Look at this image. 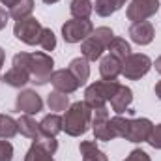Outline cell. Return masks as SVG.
<instances>
[{
  "instance_id": "1",
  "label": "cell",
  "mask_w": 161,
  "mask_h": 161,
  "mask_svg": "<svg viewBox=\"0 0 161 161\" xmlns=\"http://www.w3.org/2000/svg\"><path fill=\"white\" fill-rule=\"evenodd\" d=\"M13 66L26 69L30 73V82L41 86V84L51 80L54 60H53V56H49L47 53H41V51H38V53H17L13 56Z\"/></svg>"
},
{
  "instance_id": "2",
  "label": "cell",
  "mask_w": 161,
  "mask_h": 161,
  "mask_svg": "<svg viewBox=\"0 0 161 161\" xmlns=\"http://www.w3.org/2000/svg\"><path fill=\"white\" fill-rule=\"evenodd\" d=\"M90 125H92V109L84 101L69 105L66 114L62 116V131H66L69 137L84 135Z\"/></svg>"
},
{
  "instance_id": "3",
  "label": "cell",
  "mask_w": 161,
  "mask_h": 161,
  "mask_svg": "<svg viewBox=\"0 0 161 161\" xmlns=\"http://www.w3.org/2000/svg\"><path fill=\"white\" fill-rule=\"evenodd\" d=\"M114 34L109 26H99L96 28L86 40L80 43V54L88 60V62H96L101 58L103 51H107L109 43L113 41Z\"/></svg>"
},
{
  "instance_id": "4",
  "label": "cell",
  "mask_w": 161,
  "mask_h": 161,
  "mask_svg": "<svg viewBox=\"0 0 161 161\" xmlns=\"http://www.w3.org/2000/svg\"><path fill=\"white\" fill-rule=\"evenodd\" d=\"M120 88L118 80H96L94 84H90L84 92V103L96 111V109H103L107 101L113 99V96L116 94V90Z\"/></svg>"
},
{
  "instance_id": "5",
  "label": "cell",
  "mask_w": 161,
  "mask_h": 161,
  "mask_svg": "<svg viewBox=\"0 0 161 161\" xmlns=\"http://www.w3.org/2000/svg\"><path fill=\"white\" fill-rule=\"evenodd\" d=\"M152 68V60L146 54L141 53H131L129 56H125L122 60V75L129 80H139L142 79Z\"/></svg>"
},
{
  "instance_id": "6",
  "label": "cell",
  "mask_w": 161,
  "mask_h": 161,
  "mask_svg": "<svg viewBox=\"0 0 161 161\" xmlns=\"http://www.w3.org/2000/svg\"><path fill=\"white\" fill-rule=\"evenodd\" d=\"M41 32H43V26L36 17L19 19V21H15V26H13L15 38L26 45H40Z\"/></svg>"
},
{
  "instance_id": "7",
  "label": "cell",
  "mask_w": 161,
  "mask_h": 161,
  "mask_svg": "<svg viewBox=\"0 0 161 161\" xmlns=\"http://www.w3.org/2000/svg\"><path fill=\"white\" fill-rule=\"evenodd\" d=\"M92 32H94V25L90 19H71V21H66L62 26V38L66 43L84 41Z\"/></svg>"
},
{
  "instance_id": "8",
  "label": "cell",
  "mask_w": 161,
  "mask_h": 161,
  "mask_svg": "<svg viewBox=\"0 0 161 161\" xmlns=\"http://www.w3.org/2000/svg\"><path fill=\"white\" fill-rule=\"evenodd\" d=\"M92 131H94V137L96 141H113L116 139L113 127H111V118H109V111L103 107V109H96L94 114H92Z\"/></svg>"
},
{
  "instance_id": "9",
  "label": "cell",
  "mask_w": 161,
  "mask_h": 161,
  "mask_svg": "<svg viewBox=\"0 0 161 161\" xmlns=\"http://www.w3.org/2000/svg\"><path fill=\"white\" fill-rule=\"evenodd\" d=\"M159 9V0H131L127 6V19L133 23H141L156 15Z\"/></svg>"
},
{
  "instance_id": "10",
  "label": "cell",
  "mask_w": 161,
  "mask_h": 161,
  "mask_svg": "<svg viewBox=\"0 0 161 161\" xmlns=\"http://www.w3.org/2000/svg\"><path fill=\"white\" fill-rule=\"evenodd\" d=\"M15 109L23 114L32 116V114H38L43 109V101L36 90H21L17 99H15Z\"/></svg>"
},
{
  "instance_id": "11",
  "label": "cell",
  "mask_w": 161,
  "mask_h": 161,
  "mask_svg": "<svg viewBox=\"0 0 161 161\" xmlns=\"http://www.w3.org/2000/svg\"><path fill=\"white\" fill-rule=\"evenodd\" d=\"M152 129H154V124L148 118H131L125 141H129V142H148Z\"/></svg>"
},
{
  "instance_id": "12",
  "label": "cell",
  "mask_w": 161,
  "mask_h": 161,
  "mask_svg": "<svg viewBox=\"0 0 161 161\" xmlns=\"http://www.w3.org/2000/svg\"><path fill=\"white\" fill-rule=\"evenodd\" d=\"M51 84L54 86V90L64 92V94H71V92H75L80 86L77 82V79L69 73V69H56V71H53Z\"/></svg>"
},
{
  "instance_id": "13",
  "label": "cell",
  "mask_w": 161,
  "mask_h": 161,
  "mask_svg": "<svg viewBox=\"0 0 161 161\" xmlns=\"http://www.w3.org/2000/svg\"><path fill=\"white\" fill-rule=\"evenodd\" d=\"M154 36H156V30H154V25L150 21L133 23L129 26V38L135 41L137 45H148V43H152Z\"/></svg>"
},
{
  "instance_id": "14",
  "label": "cell",
  "mask_w": 161,
  "mask_h": 161,
  "mask_svg": "<svg viewBox=\"0 0 161 161\" xmlns=\"http://www.w3.org/2000/svg\"><path fill=\"white\" fill-rule=\"evenodd\" d=\"M122 73V62L114 56H103L99 62V75L103 80H116Z\"/></svg>"
},
{
  "instance_id": "15",
  "label": "cell",
  "mask_w": 161,
  "mask_h": 161,
  "mask_svg": "<svg viewBox=\"0 0 161 161\" xmlns=\"http://www.w3.org/2000/svg\"><path fill=\"white\" fill-rule=\"evenodd\" d=\"M131 101H133V92H131V88L120 84V88L116 90V94H114L113 99H111V107H113V111H114L116 114H122V113H125V111L129 109Z\"/></svg>"
},
{
  "instance_id": "16",
  "label": "cell",
  "mask_w": 161,
  "mask_h": 161,
  "mask_svg": "<svg viewBox=\"0 0 161 161\" xmlns=\"http://www.w3.org/2000/svg\"><path fill=\"white\" fill-rule=\"evenodd\" d=\"M2 80L8 84V86H13V88H23L25 84L30 82V73L23 68H11L8 69L4 75H2Z\"/></svg>"
},
{
  "instance_id": "17",
  "label": "cell",
  "mask_w": 161,
  "mask_h": 161,
  "mask_svg": "<svg viewBox=\"0 0 161 161\" xmlns=\"http://www.w3.org/2000/svg\"><path fill=\"white\" fill-rule=\"evenodd\" d=\"M68 69H69V73L77 79L80 86L88 80L90 77V66H88V60L84 58V56H79V58H73L71 62H69V66H68Z\"/></svg>"
},
{
  "instance_id": "18",
  "label": "cell",
  "mask_w": 161,
  "mask_h": 161,
  "mask_svg": "<svg viewBox=\"0 0 161 161\" xmlns=\"http://www.w3.org/2000/svg\"><path fill=\"white\" fill-rule=\"evenodd\" d=\"M79 152L82 156V161H109L105 152H101L94 141H82L79 144Z\"/></svg>"
},
{
  "instance_id": "19",
  "label": "cell",
  "mask_w": 161,
  "mask_h": 161,
  "mask_svg": "<svg viewBox=\"0 0 161 161\" xmlns=\"http://www.w3.org/2000/svg\"><path fill=\"white\" fill-rule=\"evenodd\" d=\"M17 124H19L21 135H25V137H28V139H32V141H36V139L41 135L40 124L34 120L30 114H23V116L17 120Z\"/></svg>"
},
{
  "instance_id": "20",
  "label": "cell",
  "mask_w": 161,
  "mask_h": 161,
  "mask_svg": "<svg viewBox=\"0 0 161 161\" xmlns=\"http://www.w3.org/2000/svg\"><path fill=\"white\" fill-rule=\"evenodd\" d=\"M40 129L41 133L47 135V137H56L62 131V116H58V114L43 116V120L40 122Z\"/></svg>"
},
{
  "instance_id": "21",
  "label": "cell",
  "mask_w": 161,
  "mask_h": 161,
  "mask_svg": "<svg viewBox=\"0 0 161 161\" xmlns=\"http://www.w3.org/2000/svg\"><path fill=\"white\" fill-rule=\"evenodd\" d=\"M127 0H96L94 9L99 17H111L114 11H118Z\"/></svg>"
},
{
  "instance_id": "22",
  "label": "cell",
  "mask_w": 161,
  "mask_h": 161,
  "mask_svg": "<svg viewBox=\"0 0 161 161\" xmlns=\"http://www.w3.org/2000/svg\"><path fill=\"white\" fill-rule=\"evenodd\" d=\"M107 51H109V54L111 56H114V58H118V60H124L125 56H129L131 54V47H129V43L124 40V38H113V41L109 43V47H107Z\"/></svg>"
},
{
  "instance_id": "23",
  "label": "cell",
  "mask_w": 161,
  "mask_h": 161,
  "mask_svg": "<svg viewBox=\"0 0 161 161\" xmlns=\"http://www.w3.org/2000/svg\"><path fill=\"white\" fill-rule=\"evenodd\" d=\"M19 133V124L9 114H0V139H13Z\"/></svg>"
},
{
  "instance_id": "24",
  "label": "cell",
  "mask_w": 161,
  "mask_h": 161,
  "mask_svg": "<svg viewBox=\"0 0 161 161\" xmlns=\"http://www.w3.org/2000/svg\"><path fill=\"white\" fill-rule=\"evenodd\" d=\"M69 11H71L73 19H88L90 13L94 11V4L90 0H71Z\"/></svg>"
},
{
  "instance_id": "25",
  "label": "cell",
  "mask_w": 161,
  "mask_h": 161,
  "mask_svg": "<svg viewBox=\"0 0 161 161\" xmlns=\"http://www.w3.org/2000/svg\"><path fill=\"white\" fill-rule=\"evenodd\" d=\"M47 105H49L51 111H68V107H69V97H68V94L54 90V92H51V94L47 96Z\"/></svg>"
},
{
  "instance_id": "26",
  "label": "cell",
  "mask_w": 161,
  "mask_h": 161,
  "mask_svg": "<svg viewBox=\"0 0 161 161\" xmlns=\"http://www.w3.org/2000/svg\"><path fill=\"white\" fill-rule=\"evenodd\" d=\"M25 161H54V159H53V154H51V152H47L40 142L34 141V142L30 144L26 156H25Z\"/></svg>"
},
{
  "instance_id": "27",
  "label": "cell",
  "mask_w": 161,
  "mask_h": 161,
  "mask_svg": "<svg viewBox=\"0 0 161 161\" xmlns=\"http://www.w3.org/2000/svg\"><path fill=\"white\" fill-rule=\"evenodd\" d=\"M32 9H34V0H19V2L9 9V17H13L15 21L26 19V17H30Z\"/></svg>"
},
{
  "instance_id": "28",
  "label": "cell",
  "mask_w": 161,
  "mask_h": 161,
  "mask_svg": "<svg viewBox=\"0 0 161 161\" xmlns=\"http://www.w3.org/2000/svg\"><path fill=\"white\" fill-rule=\"evenodd\" d=\"M129 122H131V118H124V116H120V114L114 116V118H111V127H113V131H114L116 137H122V139L127 137Z\"/></svg>"
},
{
  "instance_id": "29",
  "label": "cell",
  "mask_w": 161,
  "mask_h": 161,
  "mask_svg": "<svg viewBox=\"0 0 161 161\" xmlns=\"http://www.w3.org/2000/svg\"><path fill=\"white\" fill-rule=\"evenodd\" d=\"M40 47L43 51H54L56 47V36L51 28H43L41 32V38H40Z\"/></svg>"
},
{
  "instance_id": "30",
  "label": "cell",
  "mask_w": 161,
  "mask_h": 161,
  "mask_svg": "<svg viewBox=\"0 0 161 161\" xmlns=\"http://www.w3.org/2000/svg\"><path fill=\"white\" fill-rule=\"evenodd\" d=\"M36 142H40L41 146H43L47 152H51V154H54V152L58 150V141H56V137H47V135L41 133L40 137L36 139Z\"/></svg>"
},
{
  "instance_id": "31",
  "label": "cell",
  "mask_w": 161,
  "mask_h": 161,
  "mask_svg": "<svg viewBox=\"0 0 161 161\" xmlns=\"http://www.w3.org/2000/svg\"><path fill=\"white\" fill-rule=\"evenodd\" d=\"M13 159V146L9 141L2 139L0 141V161H11Z\"/></svg>"
},
{
  "instance_id": "32",
  "label": "cell",
  "mask_w": 161,
  "mask_h": 161,
  "mask_svg": "<svg viewBox=\"0 0 161 161\" xmlns=\"http://www.w3.org/2000/svg\"><path fill=\"white\" fill-rule=\"evenodd\" d=\"M148 142H150V146H152V148L161 150V124L154 125V129H152V133H150Z\"/></svg>"
},
{
  "instance_id": "33",
  "label": "cell",
  "mask_w": 161,
  "mask_h": 161,
  "mask_svg": "<svg viewBox=\"0 0 161 161\" xmlns=\"http://www.w3.org/2000/svg\"><path fill=\"white\" fill-rule=\"evenodd\" d=\"M124 161H152L150 159V156L144 152V150H141V148H137V150H133L127 158Z\"/></svg>"
},
{
  "instance_id": "34",
  "label": "cell",
  "mask_w": 161,
  "mask_h": 161,
  "mask_svg": "<svg viewBox=\"0 0 161 161\" xmlns=\"http://www.w3.org/2000/svg\"><path fill=\"white\" fill-rule=\"evenodd\" d=\"M8 19H9V13L0 6V30L2 28H6V25H8Z\"/></svg>"
},
{
  "instance_id": "35",
  "label": "cell",
  "mask_w": 161,
  "mask_h": 161,
  "mask_svg": "<svg viewBox=\"0 0 161 161\" xmlns=\"http://www.w3.org/2000/svg\"><path fill=\"white\" fill-rule=\"evenodd\" d=\"M0 2H2V4H4V6H8V8H9V9H11V8H13V6H15V4H17V2H19V0H0Z\"/></svg>"
},
{
  "instance_id": "36",
  "label": "cell",
  "mask_w": 161,
  "mask_h": 161,
  "mask_svg": "<svg viewBox=\"0 0 161 161\" xmlns=\"http://www.w3.org/2000/svg\"><path fill=\"white\" fill-rule=\"evenodd\" d=\"M154 66H156V71L161 75V56H158V58H156V64H154Z\"/></svg>"
},
{
  "instance_id": "37",
  "label": "cell",
  "mask_w": 161,
  "mask_h": 161,
  "mask_svg": "<svg viewBox=\"0 0 161 161\" xmlns=\"http://www.w3.org/2000/svg\"><path fill=\"white\" fill-rule=\"evenodd\" d=\"M4 60H6V53H4V49L0 47V69H2V66H4Z\"/></svg>"
},
{
  "instance_id": "38",
  "label": "cell",
  "mask_w": 161,
  "mask_h": 161,
  "mask_svg": "<svg viewBox=\"0 0 161 161\" xmlns=\"http://www.w3.org/2000/svg\"><path fill=\"white\" fill-rule=\"evenodd\" d=\"M156 96H158V97L161 99V80L158 82V84H156Z\"/></svg>"
},
{
  "instance_id": "39",
  "label": "cell",
  "mask_w": 161,
  "mask_h": 161,
  "mask_svg": "<svg viewBox=\"0 0 161 161\" xmlns=\"http://www.w3.org/2000/svg\"><path fill=\"white\" fill-rule=\"evenodd\" d=\"M43 2H45V4H56L58 0H43Z\"/></svg>"
}]
</instances>
